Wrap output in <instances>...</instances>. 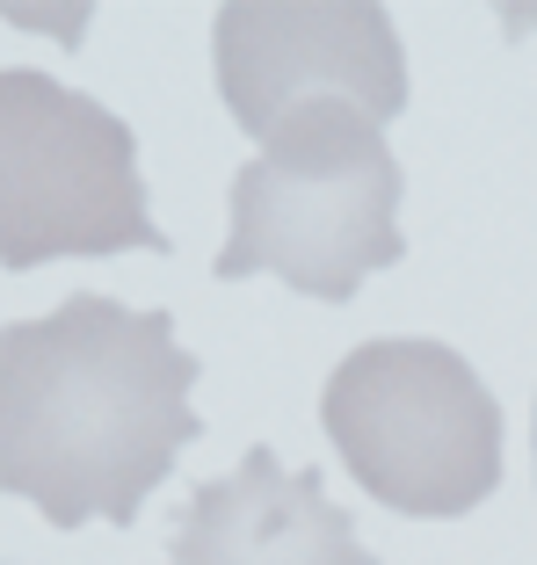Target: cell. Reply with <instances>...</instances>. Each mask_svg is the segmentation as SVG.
<instances>
[{
    "label": "cell",
    "mask_w": 537,
    "mask_h": 565,
    "mask_svg": "<svg viewBox=\"0 0 537 565\" xmlns=\"http://www.w3.org/2000/svg\"><path fill=\"white\" fill-rule=\"evenodd\" d=\"M189 392L197 355L168 312L66 298L0 327V493H22L51 530H124L197 443Z\"/></svg>",
    "instance_id": "cell-1"
},
{
    "label": "cell",
    "mask_w": 537,
    "mask_h": 565,
    "mask_svg": "<svg viewBox=\"0 0 537 565\" xmlns=\"http://www.w3.org/2000/svg\"><path fill=\"white\" fill-rule=\"evenodd\" d=\"M168 565H378L356 536L349 508L327 500L319 471H284L254 443L225 479L197 486L175 515Z\"/></svg>",
    "instance_id": "cell-6"
},
{
    "label": "cell",
    "mask_w": 537,
    "mask_h": 565,
    "mask_svg": "<svg viewBox=\"0 0 537 565\" xmlns=\"http://www.w3.org/2000/svg\"><path fill=\"white\" fill-rule=\"evenodd\" d=\"M400 254V160L370 117L319 102L276 124L233 174V233L211 268L219 282L276 276L305 298L349 305L356 282Z\"/></svg>",
    "instance_id": "cell-2"
},
{
    "label": "cell",
    "mask_w": 537,
    "mask_h": 565,
    "mask_svg": "<svg viewBox=\"0 0 537 565\" xmlns=\"http://www.w3.org/2000/svg\"><path fill=\"white\" fill-rule=\"evenodd\" d=\"M211 58L233 124L254 138L319 102H341L370 124L407 109L400 30L370 0H233L219 8Z\"/></svg>",
    "instance_id": "cell-5"
},
{
    "label": "cell",
    "mask_w": 537,
    "mask_h": 565,
    "mask_svg": "<svg viewBox=\"0 0 537 565\" xmlns=\"http://www.w3.org/2000/svg\"><path fill=\"white\" fill-rule=\"evenodd\" d=\"M341 465L392 515H472L502 486V406L480 370L443 341H364L319 399Z\"/></svg>",
    "instance_id": "cell-3"
},
{
    "label": "cell",
    "mask_w": 537,
    "mask_h": 565,
    "mask_svg": "<svg viewBox=\"0 0 537 565\" xmlns=\"http://www.w3.org/2000/svg\"><path fill=\"white\" fill-rule=\"evenodd\" d=\"M168 254L146 211L138 138L117 109L30 66H0V268Z\"/></svg>",
    "instance_id": "cell-4"
}]
</instances>
